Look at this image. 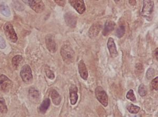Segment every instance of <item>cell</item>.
<instances>
[{"label": "cell", "mask_w": 158, "mask_h": 117, "mask_svg": "<svg viewBox=\"0 0 158 117\" xmlns=\"http://www.w3.org/2000/svg\"><path fill=\"white\" fill-rule=\"evenodd\" d=\"M6 47V41L2 36H0V49H5Z\"/></svg>", "instance_id": "f1b7e54d"}, {"label": "cell", "mask_w": 158, "mask_h": 117, "mask_svg": "<svg viewBox=\"0 0 158 117\" xmlns=\"http://www.w3.org/2000/svg\"><path fill=\"white\" fill-rule=\"evenodd\" d=\"M8 112V108L4 99L0 96V112L2 113H6Z\"/></svg>", "instance_id": "7402d4cb"}, {"label": "cell", "mask_w": 158, "mask_h": 117, "mask_svg": "<svg viewBox=\"0 0 158 117\" xmlns=\"http://www.w3.org/2000/svg\"><path fill=\"white\" fill-rule=\"evenodd\" d=\"M69 2L80 14H82L86 11V6L83 0H70Z\"/></svg>", "instance_id": "9c48e42d"}, {"label": "cell", "mask_w": 158, "mask_h": 117, "mask_svg": "<svg viewBox=\"0 0 158 117\" xmlns=\"http://www.w3.org/2000/svg\"><path fill=\"white\" fill-rule=\"evenodd\" d=\"M115 23L111 20L107 21L104 25V29L103 30L102 34L104 36H108L110 33L114 30L115 27Z\"/></svg>", "instance_id": "9a60e30c"}, {"label": "cell", "mask_w": 158, "mask_h": 117, "mask_svg": "<svg viewBox=\"0 0 158 117\" xmlns=\"http://www.w3.org/2000/svg\"><path fill=\"white\" fill-rule=\"evenodd\" d=\"M45 71L46 75L48 79L52 80H54V77H55L54 73L53 72L52 70L50 69V68H48V66H47L45 68Z\"/></svg>", "instance_id": "d4e9b609"}, {"label": "cell", "mask_w": 158, "mask_h": 117, "mask_svg": "<svg viewBox=\"0 0 158 117\" xmlns=\"http://www.w3.org/2000/svg\"><path fill=\"white\" fill-rule=\"evenodd\" d=\"M79 72L80 76L84 80H87L88 77V72L86 67V64L83 61H80L78 65Z\"/></svg>", "instance_id": "5bb4252c"}, {"label": "cell", "mask_w": 158, "mask_h": 117, "mask_svg": "<svg viewBox=\"0 0 158 117\" xmlns=\"http://www.w3.org/2000/svg\"><path fill=\"white\" fill-rule=\"evenodd\" d=\"M96 98L99 102L104 107H106L108 105V95L106 91L101 86H98L95 90Z\"/></svg>", "instance_id": "5b68a950"}, {"label": "cell", "mask_w": 158, "mask_h": 117, "mask_svg": "<svg viewBox=\"0 0 158 117\" xmlns=\"http://www.w3.org/2000/svg\"><path fill=\"white\" fill-rule=\"evenodd\" d=\"M13 86V83L8 77L4 75L0 76V90L8 92Z\"/></svg>", "instance_id": "8992f818"}, {"label": "cell", "mask_w": 158, "mask_h": 117, "mask_svg": "<svg viewBox=\"0 0 158 117\" xmlns=\"http://www.w3.org/2000/svg\"><path fill=\"white\" fill-rule=\"evenodd\" d=\"M126 98L132 101H136V98L135 95H134V92L132 90H129V91L128 92V93L126 94Z\"/></svg>", "instance_id": "484cf974"}, {"label": "cell", "mask_w": 158, "mask_h": 117, "mask_svg": "<svg viewBox=\"0 0 158 117\" xmlns=\"http://www.w3.org/2000/svg\"><path fill=\"white\" fill-rule=\"evenodd\" d=\"M126 109L128 110V112L131 113L133 114H137L139 112L140 108L137 106H134L133 104L129 105L126 107Z\"/></svg>", "instance_id": "603a6c76"}, {"label": "cell", "mask_w": 158, "mask_h": 117, "mask_svg": "<svg viewBox=\"0 0 158 117\" xmlns=\"http://www.w3.org/2000/svg\"><path fill=\"white\" fill-rule=\"evenodd\" d=\"M65 23L68 26L71 28L75 27L77 23V18L72 13H67L64 15Z\"/></svg>", "instance_id": "30bf717a"}, {"label": "cell", "mask_w": 158, "mask_h": 117, "mask_svg": "<svg viewBox=\"0 0 158 117\" xmlns=\"http://www.w3.org/2000/svg\"><path fill=\"white\" fill-rule=\"evenodd\" d=\"M151 85L153 88L155 90H158V77H156V78L153 79L152 82H151Z\"/></svg>", "instance_id": "83f0119b"}, {"label": "cell", "mask_w": 158, "mask_h": 117, "mask_svg": "<svg viewBox=\"0 0 158 117\" xmlns=\"http://www.w3.org/2000/svg\"><path fill=\"white\" fill-rule=\"evenodd\" d=\"M70 98L71 104L72 105H75L76 104L78 99V88L74 85H72L70 87Z\"/></svg>", "instance_id": "4fadbf2b"}, {"label": "cell", "mask_w": 158, "mask_h": 117, "mask_svg": "<svg viewBox=\"0 0 158 117\" xmlns=\"http://www.w3.org/2000/svg\"><path fill=\"white\" fill-rule=\"evenodd\" d=\"M45 44L47 49L52 53H54L56 51L57 47L56 41L54 40V36L52 34H48L45 37Z\"/></svg>", "instance_id": "ba28073f"}, {"label": "cell", "mask_w": 158, "mask_h": 117, "mask_svg": "<svg viewBox=\"0 0 158 117\" xmlns=\"http://www.w3.org/2000/svg\"><path fill=\"white\" fill-rule=\"evenodd\" d=\"M51 101L49 98L44 99L40 106L39 110L41 113L44 114L50 106Z\"/></svg>", "instance_id": "ac0fdd59"}, {"label": "cell", "mask_w": 158, "mask_h": 117, "mask_svg": "<svg viewBox=\"0 0 158 117\" xmlns=\"http://www.w3.org/2000/svg\"><path fill=\"white\" fill-rule=\"evenodd\" d=\"M107 46H108V49L109 50L111 57L115 58V57H117L118 53L117 50L116 45H115L114 39L111 37H110L108 39Z\"/></svg>", "instance_id": "7c38bea8"}, {"label": "cell", "mask_w": 158, "mask_h": 117, "mask_svg": "<svg viewBox=\"0 0 158 117\" xmlns=\"http://www.w3.org/2000/svg\"><path fill=\"white\" fill-rule=\"evenodd\" d=\"M56 3L58 4V5L61 6H64L65 4V1H58V0H56L55 1Z\"/></svg>", "instance_id": "f546056e"}, {"label": "cell", "mask_w": 158, "mask_h": 117, "mask_svg": "<svg viewBox=\"0 0 158 117\" xmlns=\"http://www.w3.org/2000/svg\"><path fill=\"white\" fill-rule=\"evenodd\" d=\"M61 55L63 61L66 64H71L75 61V51L69 44H65L62 47Z\"/></svg>", "instance_id": "6da1fadb"}, {"label": "cell", "mask_w": 158, "mask_h": 117, "mask_svg": "<svg viewBox=\"0 0 158 117\" xmlns=\"http://www.w3.org/2000/svg\"><path fill=\"white\" fill-rule=\"evenodd\" d=\"M154 74H155L154 69H152V68H150V69H148L147 73H146L147 79L151 80V79L154 76Z\"/></svg>", "instance_id": "4316f807"}, {"label": "cell", "mask_w": 158, "mask_h": 117, "mask_svg": "<svg viewBox=\"0 0 158 117\" xmlns=\"http://www.w3.org/2000/svg\"><path fill=\"white\" fill-rule=\"evenodd\" d=\"M158 48H156V49L155 50V51H154V55H155V57H156V60H158Z\"/></svg>", "instance_id": "4dcf8cb0"}, {"label": "cell", "mask_w": 158, "mask_h": 117, "mask_svg": "<svg viewBox=\"0 0 158 117\" xmlns=\"http://www.w3.org/2000/svg\"><path fill=\"white\" fill-rule=\"evenodd\" d=\"M29 94L30 99L33 102H36V101L37 102L39 100V92L35 88H31L29 90Z\"/></svg>", "instance_id": "2e32d148"}, {"label": "cell", "mask_w": 158, "mask_h": 117, "mask_svg": "<svg viewBox=\"0 0 158 117\" xmlns=\"http://www.w3.org/2000/svg\"><path fill=\"white\" fill-rule=\"evenodd\" d=\"M20 75L23 81L26 84H29L33 80V75L30 66L25 64L21 69Z\"/></svg>", "instance_id": "277c9868"}, {"label": "cell", "mask_w": 158, "mask_h": 117, "mask_svg": "<svg viewBox=\"0 0 158 117\" xmlns=\"http://www.w3.org/2000/svg\"><path fill=\"white\" fill-rule=\"evenodd\" d=\"M0 12L5 16L9 17L11 15L9 7L6 5H0Z\"/></svg>", "instance_id": "ffe728a7"}, {"label": "cell", "mask_w": 158, "mask_h": 117, "mask_svg": "<svg viewBox=\"0 0 158 117\" xmlns=\"http://www.w3.org/2000/svg\"><path fill=\"white\" fill-rule=\"evenodd\" d=\"M102 28V24L96 23L91 26L89 30V36L91 38H94L98 35Z\"/></svg>", "instance_id": "8fae6325"}, {"label": "cell", "mask_w": 158, "mask_h": 117, "mask_svg": "<svg viewBox=\"0 0 158 117\" xmlns=\"http://www.w3.org/2000/svg\"><path fill=\"white\" fill-rule=\"evenodd\" d=\"M125 26L121 25L119 26V28L117 30L115 35L118 38H121L125 35Z\"/></svg>", "instance_id": "44dd1931"}, {"label": "cell", "mask_w": 158, "mask_h": 117, "mask_svg": "<svg viewBox=\"0 0 158 117\" xmlns=\"http://www.w3.org/2000/svg\"><path fill=\"white\" fill-rule=\"evenodd\" d=\"M24 2V1H23ZM26 3H28L32 9L36 12V13H41L44 11L45 9L44 4L42 1L37 0H30L27 1Z\"/></svg>", "instance_id": "52a82bcc"}, {"label": "cell", "mask_w": 158, "mask_h": 117, "mask_svg": "<svg viewBox=\"0 0 158 117\" xmlns=\"http://www.w3.org/2000/svg\"><path fill=\"white\" fill-rule=\"evenodd\" d=\"M154 7V2L152 1H143L141 15L147 20H150Z\"/></svg>", "instance_id": "7a4b0ae2"}, {"label": "cell", "mask_w": 158, "mask_h": 117, "mask_svg": "<svg viewBox=\"0 0 158 117\" xmlns=\"http://www.w3.org/2000/svg\"><path fill=\"white\" fill-rule=\"evenodd\" d=\"M138 93H139V95H140L141 97L145 96V95H147V88H146L145 85L142 84L140 85L139 87V90H138Z\"/></svg>", "instance_id": "cb8c5ba5"}, {"label": "cell", "mask_w": 158, "mask_h": 117, "mask_svg": "<svg viewBox=\"0 0 158 117\" xmlns=\"http://www.w3.org/2000/svg\"><path fill=\"white\" fill-rule=\"evenodd\" d=\"M136 1H129V3L130 4L132 5H135L136 4Z\"/></svg>", "instance_id": "1f68e13d"}, {"label": "cell", "mask_w": 158, "mask_h": 117, "mask_svg": "<svg viewBox=\"0 0 158 117\" xmlns=\"http://www.w3.org/2000/svg\"><path fill=\"white\" fill-rule=\"evenodd\" d=\"M3 28H4V33L7 38L11 42L13 43L17 42V34L15 33L12 25L10 23L7 22L4 25Z\"/></svg>", "instance_id": "3957f363"}, {"label": "cell", "mask_w": 158, "mask_h": 117, "mask_svg": "<svg viewBox=\"0 0 158 117\" xmlns=\"http://www.w3.org/2000/svg\"><path fill=\"white\" fill-rule=\"evenodd\" d=\"M52 102L56 106H59L61 102V97L56 90H53L51 93Z\"/></svg>", "instance_id": "e0dca14e"}, {"label": "cell", "mask_w": 158, "mask_h": 117, "mask_svg": "<svg viewBox=\"0 0 158 117\" xmlns=\"http://www.w3.org/2000/svg\"><path fill=\"white\" fill-rule=\"evenodd\" d=\"M23 60V57L19 55L13 57L12 60V64L13 68H14L15 69H17V68H19L21 62H22Z\"/></svg>", "instance_id": "d6986e66"}]
</instances>
